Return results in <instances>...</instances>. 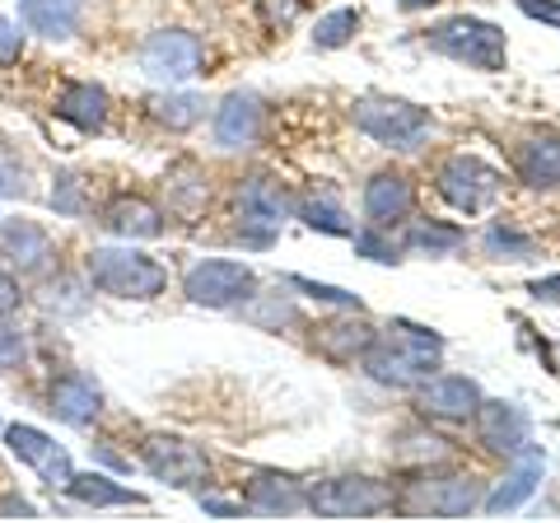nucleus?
Returning a JSON list of instances; mask_svg holds the SVG:
<instances>
[{
	"label": "nucleus",
	"instance_id": "f257e3e1",
	"mask_svg": "<svg viewBox=\"0 0 560 523\" xmlns=\"http://www.w3.org/2000/svg\"><path fill=\"white\" fill-rule=\"evenodd\" d=\"M84 281L113 300H160L168 290V271L154 257L136 248H90L84 257Z\"/></svg>",
	"mask_w": 560,
	"mask_h": 523
},
{
	"label": "nucleus",
	"instance_id": "f03ea898",
	"mask_svg": "<svg viewBox=\"0 0 560 523\" xmlns=\"http://www.w3.org/2000/svg\"><path fill=\"white\" fill-rule=\"evenodd\" d=\"M444 341L434 333H420V327H397L393 337H374V346L364 351V370L374 383H388V388H411V383L425 379L434 364H440Z\"/></svg>",
	"mask_w": 560,
	"mask_h": 523
},
{
	"label": "nucleus",
	"instance_id": "7ed1b4c3",
	"mask_svg": "<svg viewBox=\"0 0 560 523\" xmlns=\"http://www.w3.org/2000/svg\"><path fill=\"white\" fill-rule=\"evenodd\" d=\"M425 47H434L440 57L448 61H458V66H471V71H486V75H495L504 71V33L495 24H486V20H444L440 28H430L425 33Z\"/></svg>",
	"mask_w": 560,
	"mask_h": 523
},
{
	"label": "nucleus",
	"instance_id": "20e7f679",
	"mask_svg": "<svg viewBox=\"0 0 560 523\" xmlns=\"http://www.w3.org/2000/svg\"><path fill=\"white\" fill-rule=\"evenodd\" d=\"M350 117H355V127L370 136V141L393 146V150H416L430 131V113L416 108V103H401V98H360Z\"/></svg>",
	"mask_w": 560,
	"mask_h": 523
},
{
	"label": "nucleus",
	"instance_id": "39448f33",
	"mask_svg": "<svg viewBox=\"0 0 560 523\" xmlns=\"http://www.w3.org/2000/svg\"><path fill=\"white\" fill-rule=\"evenodd\" d=\"M393 500H397L393 486H383L374 477H327L304 491L308 510L327 514V519H370L378 510H388Z\"/></svg>",
	"mask_w": 560,
	"mask_h": 523
},
{
	"label": "nucleus",
	"instance_id": "423d86ee",
	"mask_svg": "<svg viewBox=\"0 0 560 523\" xmlns=\"http://www.w3.org/2000/svg\"><path fill=\"white\" fill-rule=\"evenodd\" d=\"M136 61H140V71H145L150 80L183 84L191 75H201L206 43L197 38V33H187V28H160V33H150V38L140 43Z\"/></svg>",
	"mask_w": 560,
	"mask_h": 523
},
{
	"label": "nucleus",
	"instance_id": "0eeeda50",
	"mask_svg": "<svg viewBox=\"0 0 560 523\" xmlns=\"http://www.w3.org/2000/svg\"><path fill=\"white\" fill-rule=\"evenodd\" d=\"M253 290H257L253 267H243L234 257H206L183 276V294L201 309H234L248 300Z\"/></svg>",
	"mask_w": 560,
	"mask_h": 523
},
{
	"label": "nucleus",
	"instance_id": "6e6552de",
	"mask_svg": "<svg viewBox=\"0 0 560 523\" xmlns=\"http://www.w3.org/2000/svg\"><path fill=\"white\" fill-rule=\"evenodd\" d=\"M234 211L243 220L238 239L253 243V248H267L271 234L290 216V197H285V187H280L276 178H248V183H238V191H234Z\"/></svg>",
	"mask_w": 560,
	"mask_h": 523
},
{
	"label": "nucleus",
	"instance_id": "1a4fd4ad",
	"mask_svg": "<svg viewBox=\"0 0 560 523\" xmlns=\"http://www.w3.org/2000/svg\"><path fill=\"white\" fill-rule=\"evenodd\" d=\"M397 504L416 519H463L481 504V486L471 477H420L401 491Z\"/></svg>",
	"mask_w": 560,
	"mask_h": 523
},
{
	"label": "nucleus",
	"instance_id": "9d476101",
	"mask_svg": "<svg viewBox=\"0 0 560 523\" xmlns=\"http://www.w3.org/2000/svg\"><path fill=\"white\" fill-rule=\"evenodd\" d=\"M140 463H145V473L154 481H168L178 491H191V486H201L210 477V458L197 444L178 440V434H150L140 444Z\"/></svg>",
	"mask_w": 560,
	"mask_h": 523
},
{
	"label": "nucleus",
	"instance_id": "9b49d317",
	"mask_svg": "<svg viewBox=\"0 0 560 523\" xmlns=\"http://www.w3.org/2000/svg\"><path fill=\"white\" fill-rule=\"evenodd\" d=\"M500 173L490 168L477 154H453V160L440 164V191L448 206H458L463 216H481L490 201L500 197Z\"/></svg>",
	"mask_w": 560,
	"mask_h": 523
},
{
	"label": "nucleus",
	"instance_id": "f8f14e48",
	"mask_svg": "<svg viewBox=\"0 0 560 523\" xmlns=\"http://www.w3.org/2000/svg\"><path fill=\"white\" fill-rule=\"evenodd\" d=\"M0 257L10 262V271L33 281L57 271V243L38 220H0Z\"/></svg>",
	"mask_w": 560,
	"mask_h": 523
},
{
	"label": "nucleus",
	"instance_id": "ddd939ff",
	"mask_svg": "<svg viewBox=\"0 0 560 523\" xmlns=\"http://www.w3.org/2000/svg\"><path fill=\"white\" fill-rule=\"evenodd\" d=\"M0 434H5V444H10L14 458H20L24 467H33V473H38L51 491H61V486L70 481V473H75L70 453L51 440V434H43L38 426H5Z\"/></svg>",
	"mask_w": 560,
	"mask_h": 523
},
{
	"label": "nucleus",
	"instance_id": "4468645a",
	"mask_svg": "<svg viewBox=\"0 0 560 523\" xmlns=\"http://www.w3.org/2000/svg\"><path fill=\"white\" fill-rule=\"evenodd\" d=\"M47 411L57 416V421L84 430V426H94L103 416V393H98V383L90 374L66 370L61 379L47 383Z\"/></svg>",
	"mask_w": 560,
	"mask_h": 523
},
{
	"label": "nucleus",
	"instance_id": "2eb2a0df",
	"mask_svg": "<svg viewBox=\"0 0 560 523\" xmlns=\"http://www.w3.org/2000/svg\"><path fill=\"white\" fill-rule=\"evenodd\" d=\"M416 407L425 416H440V421H467V416H477L481 393L463 374H434L416 388Z\"/></svg>",
	"mask_w": 560,
	"mask_h": 523
},
{
	"label": "nucleus",
	"instance_id": "dca6fc26",
	"mask_svg": "<svg viewBox=\"0 0 560 523\" xmlns=\"http://www.w3.org/2000/svg\"><path fill=\"white\" fill-rule=\"evenodd\" d=\"M261 121H267V113H261V98L257 94H230L215 108V146L220 150H248L257 146V136H261Z\"/></svg>",
	"mask_w": 560,
	"mask_h": 523
},
{
	"label": "nucleus",
	"instance_id": "f3484780",
	"mask_svg": "<svg viewBox=\"0 0 560 523\" xmlns=\"http://www.w3.org/2000/svg\"><path fill=\"white\" fill-rule=\"evenodd\" d=\"M20 24L47 43H70L84 28V0H20Z\"/></svg>",
	"mask_w": 560,
	"mask_h": 523
},
{
	"label": "nucleus",
	"instance_id": "a211bd4d",
	"mask_svg": "<svg viewBox=\"0 0 560 523\" xmlns=\"http://www.w3.org/2000/svg\"><path fill=\"white\" fill-rule=\"evenodd\" d=\"M411 206H416V191L393 168L388 173H374L370 187H364V216H370L374 230H393V224H401V220L411 216Z\"/></svg>",
	"mask_w": 560,
	"mask_h": 523
},
{
	"label": "nucleus",
	"instance_id": "6ab92c4d",
	"mask_svg": "<svg viewBox=\"0 0 560 523\" xmlns=\"http://www.w3.org/2000/svg\"><path fill=\"white\" fill-rule=\"evenodd\" d=\"M477 434L486 449L495 453H514L528 444V411L514 407V403H481L477 407Z\"/></svg>",
	"mask_w": 560,
	"mask_h": 523
},
{
	"label": "nucleus",
	"instance_id": "aec40b11",
	"mask_svg": "<svg viewBox=\"0 0 560 523\" xmlns=\"http://www.w3.org/2000/svg\"><path fill=\"white\" fill-rule=\"evenodd\" d=\"M108 113H113V98L94 80H70L57 94V117L70 121V127H80V131H103L108 127Z\"/></svg>",
	"mask_w": 560,
	"mask_h": 523
},
{
	"label": "nucleus",
	"instance_id": "412c9836",
	"mask_svg": "<svg viewBox=\"0 0 560 523\" xmlns=\"http://www.w3.org/2000/svg\"><path fill=\"white\" fill-rule=\"evenodd\" d=\"M541 467H547V463H541V453L523 444V449L514 453V467L504 473V481H500L495 491H490V496L481 500V504H486V514H510V510H518V504L537 491Z\"/></svg>",
	"mask_w": 560,
	"mask_h": 523
},
{
	"label": "nucleus",
	"instance_id": "4be33fe9",
	"mask_svg": "<svg viewBox=\"0 0 560 523\" xmlns=\"http://www.w3.org/2000/svg\"><path fill=\"white\" fill-rule=\"evenodd\" d=\"M103 230L117 234V239H160L164 211L145 197H113L103 206Z\"/></svg>",
	"mask_w": 560,
	"mask_h": 523
},
{
	"label": "nucleus",
	"instance_id": "5701e85b",
	"mask_svg": "<svg viewBox=\"0 0 560 523\" xmlns=\"http://www.w3.org/2000/svg\"><path fill=\"white\" fill-rule=\"evenodd\" d=\"M518 178L537 191L560 187V141L556 136H537V141L518 146Z\"/></svg>",
	"mask_w": 560,
	"mask_h": 523
},
{
	"label": "nucleus",
	"instance_id": "b1692460",
	"mask_svg": "<svg viewBox=\"0 0 560 523\" xmlns=\"http://www.w3.org/2000/svg\"><path fill=\"white\" fill-rule=\"evenodd\" d=\"M61 491L75 500V504H90V510H113V504H145V496L127 491V486H117L113 477L103 473H70V481Z\"/></svg>",
	"mask_w": 560,
	"mask_h": 523
},
{
	"label": "nucleus",
	"instance_id": "393cba45",
	"mask_svg": "<svg viewBox=\"0 0 560 523\" xmlns=\"http://www.w3.org/2000/svg\"><path fill=\"white\" fill-rule=\"evenodd\" d=\"M248 510H261V514H300L304 510V486L290 481V477L261 473V477L248 481Z\"/></svg>",
	"mask_w": 560,
	"mask_h": 523
},
{
	"label": "nucleus",
	"instance_id": "a878e982",
	"mask_svg": "<svg viewBox=\"0 0 560 523\" xmlns=\"http://www.w3.org/2000/svg\"><path fill=\"white\" fill-rule=\"evenodd\" d=\"M210 201V178L197 164H178L168 173V211L183 220H197Z\"/></svg>",
	"mask_w": 560,
	"mask_h": 523
},
{
	"label": "nucleus",
	"instance_id": "bb28decb",
	"mask_svg": "<svg viewBox=\"0 0 560 523\" xmlns=\"http://www.w3.org/2000/svg\"><path fill=\"white\" fill-rule=\"evenodd\" d=\"M374 327L370 323H327L323 333H318V351L327 356V360H337V364H346V360H355V356H364L374 346Z\"/></svg>",
	"mask_w": 560,
	"mask_h": 523
},
{
	"label": "nucleus",
	"instance_id": "cd10ccee",
	"mask_svg": "<svg viewBox=\"0 0 560 523\" xmlns=\"http://www.w3.org/2000/svg\"><path fill=\"white\" fill-rule=\"evenodd\" d=\"M51 211L57 216H70V220H80V216H94V183L84 178V173H57L51 178Z\"/></svg>",
	"mask_w": 560,
	"mask_h": 523
},
{
	"label": "nucleus",
	"instance_id": "c85d7f7f",
	"mask_svg": "<svg viewBox=\"0 0 560 523\" xmlns=\"http://www.w3.org/2000/svg\"><path fill=\"white\" fill-rule=\"evenodd\" d=\"M150 117L160 121V127H168V131H187V127H197V121L206 117V98L201 94H154L150 98Z\"/></svg>",
	"mask_w": 560,
	"mask_h": 523
},
{
	"label": "nucleus",
	"instance_id": "c756f323",
	"mask_svg": "<svg viewBox=\"0 0 560 523\" xmlns=\"http://www.w3.org/2000/svg\"><path fill=\"white\" fill-rule=\"evenodd\" d=\"M467 243V234L458 230V224H440V220H416L407 230V248L411 253H430V257H448L458 253Z\"/></svg>",
	"mask_w": 560,
	"mask_h": 523
},
{
	"label": "nucleus",
	"instance_id": "7c9ffc66",
	"mask_svg": "<svg viewBox=\"0 0 560 523\" xmlns=\"http://www.w3.org/2000/svg\"><path fill=\"white\" fill-rule=\"evenodd\" d=\"M481 248H486V257H495V262H528L537 253V243L528 234L510 230V224H490L486 239H481Z\"/></svg>",
	"mask_w": 560,
	"mask_h": 523
},
{
	"label": "nucleus",
	"instance_id": "2f4dec72",
	"mask_svg": "<svg viewBox=\"0 0 560 523\" xmlns=\"http://www.w3.org/2000/svg\"><path fill=\"white\" fill-rule=\"evenodd\" d=\"M355 28H360V10H331L313 28V47H346L355 38Z\"/></svg>",
	"mask_w": 560,
	"mask_h": 523
},
{
	"label": "nucleus",
	"instance_id": "473e14b6",
	"mask_svg": "<svg viewBox=\"0 0 560 523\" xmlns=\"http://www.w3.org/2000/svg\"><path fill=\"white\" fill-rule=\"evenodd\" d=\"M300 216H304V224H313V230H323V234H355V224L346 220V211L327 197H308L300 206Z\"/></svg>",
	"mask_w": 560,
	"mask_h": 523
},
{
	"label": "nucleus",
	"instance_id": "72a5a7b5",
	"mask_svg": "<svg viewBox=\"0 0 560 523\" xmlns=\"http://www.w3.org/2000/svg\"><path fill=\"white\" fill-rule=\"evenodd\" d=\"M24 360H28L24 333L10 323V313H0V370H24Z\"/></svg>",
	"mask_w": 560,
	"mask_h": 523
},
{
	"label": "nucleus",
	"instance_id": "f704fd0d",
	"mask_svg": "<svg viewBox=\"0 0 560 523\" xmlns=\"http://www.w3.org/2000/svg\"><path fill=\"white\" fill-rule=\"evenodd\" d=\"M24 61V24H14L10 14H0V71Z\"/></svg>",
	"mask_w": 560,
	"mask_h": 523
},
{
	"label": "nucleus",
	"instance_id": "c9c22d12",
	"mask_svg": "<svg viewBox=\"0 0 560 523\" xmlns=\"http://www.w3.org/2000/svg\"><path fill=\"white\" fill-rule=\"evenodd\" d=\"M5 197H24V160L0 146V201Z\"/></svg>",
	"mask_w": 560,
	"mask_h": 523
},
{
	"label": "nucleus",
	"instance_id": "e433bc0d",
	"mask_svg": "<svg viewBox=\"0 0 560 523\" xmlns=\"http://www.w3.org/2000/svg\"><path fill=\"white\" fill-rule=\"evenodd\" d=\"M294 290H304V294H313V300H323V304H341V309H355L360 313V300L350 290H337V286H318V281H304V276H294L290 281Z\"/></svg>",
	"mask_w": 560,
	"mask_h": 523
},
{
	"label": "nucleus",
	"instance_id": "4c0bfd02",
	"mask_svg": "<svg viewBox=\"0 0 560 523\" xmlns=\"http://www.w3.org/2000/svg\"><path fill=\"white\" fill-rule=\"evenodd\" d=\"M355 253H360V257H374V262H397V243L383 239L374 224H370V230L355 234Z\"/></svg>",
	"mask_w": 560,
	"mask_h": 523
},
{
	"label": "nucleus",
	"instance_id": "58836bf2",
	"mask_svg": "<svg viewBox=\"0 0 560 523\" xmlns=\"http://www.w3.org/2000/svg\"><path fill=\"white\" fill-rule=\"evenodd\" d=\"M24 304V290H20V276H14L5 262H0V313H14Z\"/></svg>",
	"mask_w": 560,
	"mask_h": 523
},
{
	"label": "nucleus",
	"instance_id": "ea45409f",
	"mask_svg": "<svg viewBox=\"0 0 560 523\" xmlns=\"http://www.w3.org/2000/svg\"><path fill=\"white\" fill-rule=\"evenodd\" d=\"M294 0H261V14H267V28H290L294 24Z\"/></svg>",
	"mask_w": 560,
	"mask_h": 523
},
{
	"label": "nucleus",
	"instance_id": "a19ab883",
	"mask_svg": "<svg viewBox=\"0 0 560 523\" xmlns=\"http://www.w3.org/2000/svg\"><path fill=\"white\" fill-rule=\"evenodd\" d=\"M518 10L533 14V20H541V24L560 28V5H556V0H518Z\"/></svg>",
	"mask_w": 560,
	"mask_h": 523
},
{
	"label": "nucleus",
	"instance_id": "79ce46f5",
	"mask_svg": "<svg viewBox=\"0 0 560 523\" xmlns=\"http://www.w3.org/2000/svg\"><path fill=\"white\" fill-rule=\"evenodd\" d=\"M0 519H38V510H33L24 496H5L0 500Z\"/></svg>",
	"mask_w": 560,
	"mask_h": 523
},
{
	"label": "nucleus",
	"instance_id": "37998d69",
	"mask_svg": "<svg viewBox=\"0 0 560 523\" xmlns=\"http://www.w3.org/2000/svg\"><path fill=\"white\" fill-rule=\"evenodd\" d=\"M201 510H206V514H220V519H243V504L215 500V496H201Z\"/></svg>",
	"mask_w": 560,
	"mask_h": 523
},
{
	"label": "nucleus",
	"instance_id": "c03bdc74",
	"mask_svg": "<svg viewBox=\"0 0 560 523\" xmlns=\"http://www.w3.org/2000/svg\"><path fill=\"white\" fill-rule=\"evenodd\" d=\"M533 300H547V304H560V276H547V281H533Z\"/></svg>",
	"mask_w": 560,
	"mask_h": 523
},
{
	"label": "nucleus",
	"instance_id": "a18cd8bd",
	"mask_svg": "<svg viewBox=\"0 0 560 523\" xmlns=\"http://www.w3.org/2000/svg\"><path fill=\"white\" fill-rule=\"evenodd\" d=\"M425 5H434V0H397V10H425Z\"/></svg>",
	"mask_w": 560,
	"mask_h": 523
},
{
	"label": "nucleus",
	"instance_id": "49530a36",
	"mask_svg": "<svg viewBox=\"0 0 560 523\" xmlns=\"http://www.w3.org/2000/svg\"><path fill=\"white\" fill-rule=\"evenodd\" d=\"M0 430H5V426H0Z\"/></svg>",
	"mask_w": 560,
	"mask_h": 523
}]
</instances>
